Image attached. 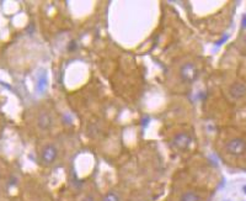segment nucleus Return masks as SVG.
Here are the masks:
<instances>
[{"mask_svg": "<svg viewBox=\"0 0 246 201\" xmlns=\"http://www.w3.org/2000/svg\"><path fill=\"white\" fill-rule=\"evenodd\" d=\"M180 76L182 79V81H184L187 84H192L198 78V69H197V67L193 63L187 62V63H184V64L181 65V68H180Z\"/></svg>", "mask_w": 246, "mask_h": 201, "instance_id": "f257e3e1", "label": "nucleus"}, {"mask_svg": "<svg viewBox=\"0 0 246 201\" xmlns=\"http://www.w3.org/2000/svg\"><path fill=\"white\" fill-rule=\"evenodd\" d=\"M225 150L230 155L240 157L246 153V141L241 138H232L225 144Z\"/></svg>", "mask_w": 246, "mask_h": 201, "instance_id": "f03ea898", "label": "nucleus"}, {"mask_svg": "<svg viewBox=\"0 0 246 201\" xmlns=\"http://www.w3.org/2000/svg\"><path fill=\"white\" fill-rule=\"evenodd\" d=\"M58 158V149L53 144H47L41 152V160L44 165L53 164Z\"/></svg>", "mask_w": 246, "mask_h": 201, "instance_id": "7ed1b4c3", "label": "nucleus"}, {"mask_svg": "<svg viewBox=\"0 0 246 201\" xmlns=\"http://www.w3.org/2000/svg\"><path fill=\"white\" fill-rule=\"evenodd\" d=\"M173 144L180 149H187L192 144V139L187 133H177L173 137Z\"/></svg>", "mask_w": 246, "mask_h": 201, "instance_id": "20e7f679", "label": "nucleus"}, {"mask_svg": "<svg viewBox=\"0 0 246 201\" xmlns=\"http://www.w3.org/2000/svg\"><path fill=\"white\" fill-rule=\"evenodd\" d=\"M229 92L232 99H240L246 94V85H244L242 83H234L230 86Z\"/></svg>", "mask_w": 246, "mask_h": 201, "instance_id": "39448f33", "label": "nucleus"}, {"mask_svg": "<svg viewBox=\"0 0 246 201\" xmlns=\"http://www.w3.org/2000/svg\"><path fill=\"white\" fill-rule=\"evenodd\" d=\"M37 123H38V127H39V128L47 131V129H49V128L52 127V125H53L52 116H50L49 113H47V112H42V113L38 116V118H37Z\"/></svg>", "mask_w": 246, "mask_h": 201, "instance_id": "423d86ee", "label": "nucleus"}, {"mask_svg": "<svg viewBox=\"0 0 246 201\" xmlns=\"http://www.w3.org/2000/svg\"><path fill=\"white\" fill-rule=\"evenodd\" d=\"M180 201H200V196L194 191H186L181 195Z\"/></svg>", "mask_w": 246, "mask_h": 201, "instance_id": "0eeeda50", "label": "nucleus"}, {"mask_svg": "<svg viewBox=\"0 0 246 201\" xmlns=\"http://www.w3.org/2000/svg\"><path fill=\"white\" fill-rule=\"evenodd\" d=\"M102 201H121V199H119L118 194H116V192H113V191H109V192H107V194L103 196Z\"/></svg>", "mask_w": 246, "mask_h": 201, "instance_id": "6e6552de", "label": "nucleus"}, {"mask_svg": "<svg viewBox=\"0 0 246 201\" xmlns=\"http://www.w3.org/2000/svg\"><path fill=\"white\" fill-rule=\"evenodd\" d=\"M242 27L246 28V15H244V17H242Z\"/></svg>", "mask_w": 246, "mask_h": 201, "instance_id": "1a4fd4ad", "label": "nucleus"}, {"mask_svg": "<svg viewBox=\"0 0 246 201\" xmlns=\"http://www.w3.org/2000/svg\"><path fill=\"white\" fill-rule=\"evenodd\" d=\"M84 201H93V199H92L91 196H87V197H86V199H85Z\"/></svg>", "mask_w": 246, "mask_h": 201, "instance_id": "9d476101", "label": "nucleus"}, {"mask_svg": "<svg viewBox=\"0 0 246 201\" xmlns=\"http://www.w3.org/2000/svg\"><path fill=\"white\" fill-rule=\"evenodd\" d=\"M245 191H246V186H245Z\"/></svg>", "mask_w": 246, "mask_h": 201, "instance_id": "9b49d317", "label": "nucleus"}]
</instances>
